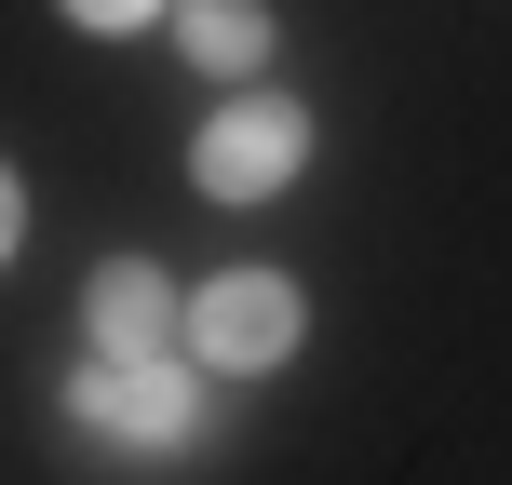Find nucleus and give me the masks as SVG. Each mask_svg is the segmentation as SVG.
I'll list each match as a JSON object with an SVG mask.
<instances>
[{
  "label": "nucleus",
  "instance_id": "nucleus-1",
  "mask_svg": "<svg viewBox=\"0 0 512 485\" xmlns=\"http://www.w3.org/2000/svg\"><path fill=\"white\" fill-rule=\"evenodd\" d=\"M54 405H68V432L81 445H108V459H189V445H203V364H81L68 391H54Z\"/></svg>",
  "mask_w": 512,
  "mask_h": 485
},
{
  "label": "nucleus",
  "instance_id": "nucleus-2",
  "mask_svg": "<svg viewBox=\"0 0 512 485\" xmlns=\"http://www.w3.org/2000/svg\"><path fill=\"white\" fill-rule=\"evenodd\" d=\"M310 162V108L270 95V81H243L230 108H216L203 135H189V176H203V203H283Z\"/></svg>",
  "mask_w": 512,
  "mask_h": 485
},
{
  "label": "nucleus",
  "instance_id": "nucleus-3",
  "mask_svg": "<svg viewBox=\"0 0 512 485\" xmlns=\"http://www.w3.org/2000/svg\"><path fill=\"white\" fill-rule=\"evenodd\" d=\"M297 337H310L297 270H216L203 297H189V364H203V378H270Z\"/></svg>",
  "mask_w": 512,
  "mask_h": 485
},
{
  "label": "nucleus",
  "instance_id": "nucleus-4",
  "mask_svg": "<svg viewBox=\"0 0 512 485\" xmlns=\"http://www.w3.org/2000/svg\"><path fill=\"white\" fill-rule=\"evenodd\" d=\"M81 337H95L108 364H162V351H189V297H176V270H162V256H108V270L81 283Z\"/></svg>",
  "mask_w": 512,
  "mask_h": 485
},
{
  "label": "nucleus",
  "instance_id": "nucleus-5",
  "mask_svg": "<svg viewBox=\"0 0 512 485\" xmlns=\"http://www.w3.org/2000/svg\"><path fill=\"white\" fill-rule=\"evenodd\" d=\"M270 41H283L270 0H176V54H189L203 81H256V68H270Z\"/></svg>",
  "mask_w": 512,
  "mask_h": 485
},
{
  "label": "nucleus",
  "instance_id": "nucleus-6",
  "mask_svg": "<svg viewBox=\"0 0 512 485\" xmlns=\"http://www.w3.org/2000/svg\"><path fill=\"white\" fill-rule=\"evenodd\" d=\"M68 27H95V41H122V27H149V14H176V0H54Z\"/></svg>",
  "mask_w": 512,
  "mask_h": 485
},
{
  "label": "nucleus",
  "instance_id": "nucleus-7",
  "mask_svg": "<svg viewBox=\"0 0 512 485\" xmlns=\"http://www.w3.org/2000/svg\"><path fill=\"white\" fill-rule=\"evenodd\" d=\"M27 243V189H14V162H0V256Z\"/></svg>",
  "mask_w": 512,
  "mask_h": 485
}]
</instances>
